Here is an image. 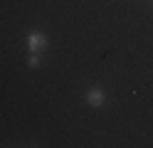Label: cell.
I'll return each instance as SVG.
<instances>
[{
    "label": "cell",
    "mask_w": 153,
    "mask_h": 148,
    "mask_svg": "<svg viewBox=\"0 0 153 148\" xmlns=\"http://www.w3.org/2000/svg\"><path fill=\"white\" fill-rule=\"evenodd\" d=\"M27 47H30V52H42V49H47V35L45 32H30L27 35Z\"/></svg>",
    "instance_id": "1"
},
{
    "label": "cell",
    "mask_w": 153,
    "mask_h": 148,
    "mask_svg": "<svg viewBox=\"0 0 153 148\" xmlns=\"http://www.w3.org/2000/svg\"><path fill=\"white\" fill-rule=\"evenodd\" d=\"M87 104H89L91 109H101L104 104H106V94H104V89L91 86L89 91H87Z\"/></svg>",
    "instance_id": "2"
},
{
    "label": "cell",
    "mask_w": 153,
    "mask_h": 148,
    "mask_svg": "<svg viewBox=\"0 0 153 148\" xmlns=\"http://www.w3.org/2000/svg\"><path fill=\"white\" fill-rule=\"evenodd\" d=\"M40 64H42V57H40V52H32V54H30V67H32V69H37Z\"/></svg>",
    "instance_id": "3"
}]
</instances>
